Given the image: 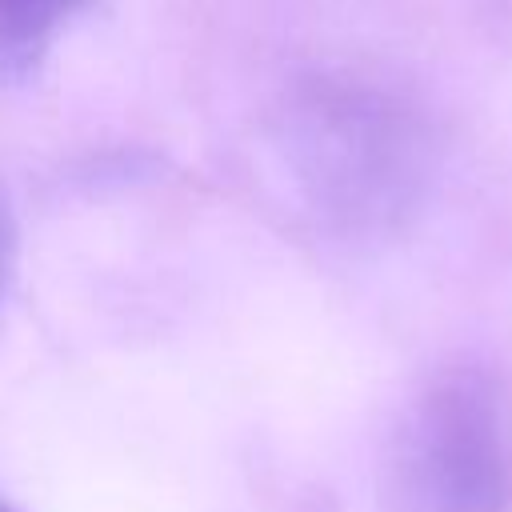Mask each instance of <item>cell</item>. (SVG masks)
I'll use <instances>...</instances> for the list:
<instances>
[{"label":"cell","instance_id":"cell-1","mask_svg":"<svg viewBox=\"0 0 512 512\" xmlns=\"http://www.w3.org/2000/svg\"><path fill=\"white\" fill-rule=\"evenodd\" d=\"M276 148L308 208L340 228L396 220L420 184V140L408 116L388 96L340 76H316L288 92Z\"/></svg>","mask_w":512,"mask_h":512},{"label":"cell","instance_id":"cell-2","mask_svg":"<svg viewBox=\"0 0 512 512\" xmlns=\"http://www.w3.org/2000/svg\"><path fill=\"white\" fill-rule=\"evenodd\" d=\"M384 512H512V400L484 368L432 372L380 460Z\"/></svg>","mask_w":512,"mask_h":512},{"label":"cell","instance_id":"cell-3","mask_svg":"<svg viewBox=\"0 0 512 512\" xmlns=\"http://www.w3.org/2000/svg\"><path fill=\"white\" fill-rule=\"evenodd\" d=\"M92 0H0V72H28Z\"/></svg>","mask_w":512,"mask_h":512},{"label":"cell","instance_id":"cell-4","mask_svg":"<svg viewBox=\"0 0 512 512\" xmlns=\"http://www.w3.org/2000/svg\"><path fill=\"white\" fill-rule=\"evenodd\" d=\"M16 252H20V232H16V212H12V200L0 184V300L12 284V272H16Z\"/></svg>","mask_w":512,"mask_h":512},{"label":"cell","instance_id":"cell-5","mask_svg":"<svg viewBox=\"0 0 512 512\" xmlns=\"http://www.w3.org/2000/svg\"><path fill=\"white\" fill-rule=\"evenodd\" d=\"M0 512H16V508H12V504H4V500H0Z\"/></svg>","mask_w":512,"mask_h":512}]
</instances>
